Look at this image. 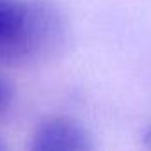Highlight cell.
I'll list each match as a JSON object with an SVG mask.
<instances>
[{"instance_id": "6da1fadb", "label": "cell", "mask_w": 151, "mask_h": 151, "mask_svg": "<svg viewBox=\"0 0 151 151\" xmlns=\"http://www.w3.org/2000/svg\"><path fill=\"white\" fill-rule=\"evenodd\" d=\"M68 20L60 9L46 0L25 2V22L13 43L6 64L18 66L53 57L66 45Z\"/></svg>"}, {"instance_id": "7a4b0ae2", "label": "cell", "mask_w": 151, "mask_h": 151, "mask_svg": "<svg viewBox=\"0 0 151 151\" xmlns=\"http://www.w3.org/2000/svg\"><path fill=\"white\" fill-rule=\"evenodd\" d=\"M30 151H94V142L80 123L55 116L37 124L30 139Z\"/></svg>"}, {"instance_id": "3957f363", "label": "cell", "mask_w": 151, "mask_h": 151, "mask_svg": "<svg viewBox=\"0 0 151 151\" xmlns=\"http://www.w3.org/2000/svg\"><path fill=\"white\" fill-rule=\"evenodd\" d=\"M25 22V2L0 0V62L6 64V57L14 39L18 37Z\"/></svg>"}, {"instance_id": "277c9868", "label": "cell", "mask_w": 151, "mask_h": 151, "mask_svg": "<svg viewBox=\"0 0 151 151\" xmlns=\"http://www.w3.org/2000/svg\"><path fill=\"white\" fill-rule=\"evenodd\" d=\"M13 100V89L11 84L6 82L2 77H0V112H2Z\"/></svg>"}, {"instance_id": "5b68a950", "label": "cell", "mask_w": 151, "mask_h": 151, "mask_svg": "<svg viewBox=\"0 0 151 151\" xmlns=\"http://www.w3.org/2000/svg\"><path fill=\"white\" fill-rule=\"evenodd\" d=\"M144 144L151 149V128H149V130L146 132V135H144Z\"/></svg>"}, {"instance_id": "8992f818", "label": "cell", "mask_w": 151, "mask_h": 151, "mask_svg": "<svg viewBox=\"0 0 151 151\" xmlns=\"http://www.w3.org/2000/svg\"><path fill=\"white\" fill-rule=\"evenodd\" d=\"M0 151H4V144H2V140H0Z\"/></svg>"}]
</instances>
